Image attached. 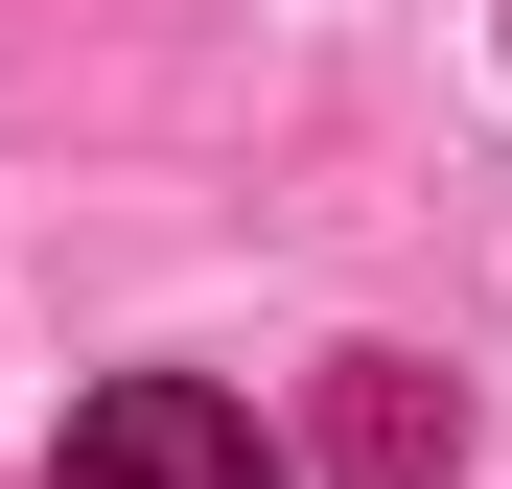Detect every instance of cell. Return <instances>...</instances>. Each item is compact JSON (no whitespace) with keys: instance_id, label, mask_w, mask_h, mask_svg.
I'll return each mask as SVG.
<instances>
[{"instance_id":"1","label":"cell","mask_w":512,"mask_h":489,"mask_svg":"<svg viewBox=\"0 0 512 489\" xmlns=\"http://www.w3.org/2000/svg\"><path fill=\"white\" fill-rule=\"evenodd\" d=\"M47 489H280V443H256L210 373H117V396H70V466Z\"/></svg>"},{"instance_id":"2","label":"cell","mask_w":512,"mask_h":489,"mask_svg":"<svg viewBox=\"0 0 512 489\" xmlns=\"http://www.w3.org/2000/svg\"><path fill=\"white\" fill-rule=\"evenodd\" d=\"M326 466H350V489H443L466 466V396L419 350H350V373H326Z\"/></svg>"}]
</instances>
